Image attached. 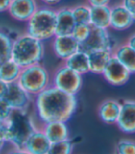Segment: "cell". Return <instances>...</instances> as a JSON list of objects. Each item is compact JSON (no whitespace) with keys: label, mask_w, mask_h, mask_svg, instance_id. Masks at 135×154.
Listing matches in <instances>:
<instances>
[{"label":"cell","mask_w":135,"mask_h":154,"mask_svg":"<svg viewBox=\"0 0 135 154\" xmlns=\"http://www.w3.org/2000/svg\"><path fill=\"white\" fill-rule=\"evenodd\" d=\"M34 113L41 124L54 121L68 122L78 108L77 96L67 94L54 86L33 97Z\"/></svg>","instance_id":"6da1fadb"},{"label":"cell","mask_w":135,"mask_h":154,"mask_svg":"<svg viewBox=\"0 0 135 154\" xmlns=\"http://www.w3.org/2000/svg\"><path fill=\"white\" fill-rule=\"evenodd\" d=\"M45 57L44 42L27 32L16 36L13 40L11 59L21 68L41 63Z\"/></svg>","instance_id":"7a4b0ae2"},{"label":"cell","mask_w":135,"mask_h":154,"mask_svg":"<svg viewBox=\"0 0 135 154\" xmlns=\"http://www.w3.org/2000/svg\"><path fill=\"white\" fill-rule=\"evenodd\" d=\"M4 128L7 143L15 149H23L28 137L38 128L28 111H13Z\"/></svg>","instance_id":"3957f363"},{"label":"cell","mask_w":135,"mask_h":154,"mask_svg":"<svg viewBox=\"0 0 135 154\" xmlns=\"http://www.w3.org/2000/svg\"><path fill=\"white\" fill-rule=\"evenodd\" d=\"M57 9L51 7H39L32 18L27 21L26 32L45 42L56 36Z\"/></svg>","instance_id":"277c9868"},{"label":"cell","mask_w":135,"mask_h":154,"mask_svg":"<svg viewBox=\"0 0 135 154\" xmlns=\"http://www.w3.org/2000/svg\"><path fill=\"white\" fill-rule=\"evenodd\" d=\"M51 73L41 63L21 68L18 79L20 86L34 97L51 86Z\"/></svg>","instance_id":"5b68a950"},{"label":"cell","mask_w":135,"mask_h":154,"mask_svg":"<svg viewBox=\"0 0 135 154\" xmlns=\"http://www.w3.org/2000/svg\"><path fill=\"white\" fill-rule=\"evenodd\" d=\"M51 85L67 94L77 96L83 86V78L65 65H62L52 74Z\"/></svg>","instance_id":"8992f818"},{"label":"cell","mask_w":135,"mask_h":154,"mask_svg":"<svg viewBox=\"0 0 135 154\" xmlns=\"http://www.w3.org/2000/svg\"><path fill=\"white\" fill-rule=\"evenodd\" d=\"M113 40L108 30L99 29L92 27L91 32L87 40L80 45V50L86 53H91L99 50H114Z\"/></svg>","instance_id":"52a82bcc"},{"label":"cell","mask_w":135,"mask_h":154,"mask_svg":"<svg viewBox=\"0 0 135 154\" xmlns=\"http://www.w3.org/2000/svg\"><path fill=\"white\" fill-rule=\"evenodd\" d=\"M5 99L14 111H28L33 102V97L24 91L18 82L8 84Z\"/></svg>","instance_id":"ba28073f"},{"label":"cell","mask_w":135,"mask_h":154,"mask_svg":"<svg viewBox=\"0 0 135 154\" xmlns=\"http://www.w3.org/2000/svg\"><path fill=\"white\" fill-rule=\"evenodd\" d=\"M105 80L114 87H121L130 80L131 74L114 57L107 64L102 74Z\"/></svg>","instance_id":"9c48e42d"},{"label":"cell","mask_w":135,"mask_h":154,"mask_svg":"<svg viewBox=\"0 0 135 154\" xmlns=\"http://www.w3.org/2000/svg\"><path fill=\"white\" fill-rule=\"evenodd\" d=\"M52 48L55 55L65 61L71 55L80 50V44L71 35H56L53 38Z\"/></svg>","instance_id":"30bf717a"},{"label":"cell","mask_w":135,"mask_h":154,"mask_svg":"<svg viewBox=\"0 0 135 154\" xmlns=\"http://www.w3.org/2000/svg\"><path fill=\"white\" fill-rule=\"evenodd\" d=\"M38 8L36 0H11L8 12L15 20L27 22Z\"/></svg>","instance_id":"8fae6325"},{"label":"cell","mask_w":135,"mask_h":154,"mask_svg":"<svg viewBox=\"0 0 135 154\" xmlns=\"http://www.w3.org/2000/svg\"><path fill=\"white\" fill-rule=\"evenodd\" d=\"M116 125L126 134L135 133V100H125L121 103Z\"/></svg>","instance_id":"7c38bea8"},{"label":"cell","mask_w":135,"mask_h":154,"mask_svg":"<svg viewBox=\"0 0 135 154\" xmlns=\"http://www.w3.org/2000/svg\"><path fill=\"white\" fill-rule=\"evenodd\" d=\"M135 20L129 10L122 5L118 4L111 7L110 14V28L115 31H126L130 28Z\"/></svg>","instance_id":"4fadbf2b"},{"label":"cell","mask_w":135,"mask_h":154,"mask_svg":"<svg viewBox=\"0 0 135 154\" xmlns=\"http://www.w3.org/2000/svg\"><path fill=\"white\" fill-rule=\"evenodd\" d=\"M51 142L41 128L35 129L26 140L23 149L30 154H47Z\"/></svg>","instance_id":"5bb4252c"},{"label":"cell","mask_w":135,"mask_h":154,"mask_svg":"<svg viewBox=\"0 0 135 154\" xmlns=\"http://www.w3.org/2000/svg\"><path fill=\"white\" fill-rule=\"evenodd\" d=\"M42 130L51 143H55L70 138V128L67 122L54 121L43 124Z\"/></svg>","instance_id":"9a60e30c"},{"label":"cell","mask_w":135,"mask_h":154,"mask_svg":"<svg viewBox=\"0 0 135 154\" xmlns=\"http://www.w3.org/2000/svg\"><path fill=\"white\" fill-rule=\"evenodd\" d=\"M75 26L71 8L64 7L57 9L56 35H71Z\"/></svg>","instance_id":"2e32d148"},{"label":"cell","mask_w":135,"mask_h":154,"mask_svg":"<svg viewBox=\"0 0 135 154\" xmlns=\"http://www.w3.org/2000/svg\"><path fill=\"white\" fill-rule=\"evenodd\" d=\"M90 73L96 75H102L107 64L113 57L111 50H99L88 54Z\"/></svg>","instance_id":"e0dca14e"},{"label":"cell","mask_w":135,"mask_h":154,"mask_svg":"<svg viewBox=\"0 0 135 154\" xmlns=\"http://www.w3.org/2000/svg\"><path fill=\"white\" fill-rule=\"evenodd\" d=\"M121 103L115 99L103 101L98 107V116L100 119L109 125L116 124L120 113Z\"/></svg>","instance_id":"ac0fdd59"},{"label":"cell","mask_w":135,"mask_h":154,"mask_svg":"<svg viewBox=\"0 0 135 154\" xmlns=\"http://www.w3.org/2000/svg\"><path fill=\"white\" fill-rule=\"evenodd\" d=\"M110 14L111 7L109 5L91 7L90 25L94 28L108 30L110 28Z\"/></svg>","instance_id":"d6986e66"},{"label":"cell","mask_w":135,"mask_h":154,"mask_svg":"<svg viewBox=\"0 0 135 154\" xmlns=\"http://www.w3.org/2000/svg\"><path fill=\"white\" fill-rule=\"evenodd\" d=\"M113 57L124 66L130 74H135V51L127 44H122L115 47Z\"/></svg>","instance_id":"ffe728a7"},{"label":"cell","mask_w":135,"mask_h":154,"mask_svg":"<svg viewBox=\"0 0 135 154\" xmlns=\"http://www.w3.org/2000/svg\"><path fill=\"white\" fill-rule=\"evenodd\" d=\"M64 65L82 76L90 73L88 53L83 50H79L71 55L69 58L64 61Z\"/></svg>","instance_id":"44dd1931"},{"label":"cell","mask_w":135,"mask_h":154,"mask_svg":"<svg viewBox=\"0 0 135 154\" xmlns=\"http://www.w3.org/2000/svg\"><path fill=\"white\" fill-rule=\"evenodd\" d=\"M21 72V67L11 58L0 66V80L7 84L17 82Z\"/></svg>","instance_id":"7402d4cb"},{"label":"cell","mask_w":135,"mask_h":154,"mask_svg":"<svg viewBox=\"0 0 135 154\" xmlns=\"http://www.w3.org/2000/svg\"><path fill=\"white\" fill-rule=\"evenodd\" d=\"M13 38L6 30L0 28V66L11 58Z\"/></svg>","instance_id":"603a6c76"},{"label":"cell","mask_w":135,"mask_h":154,"mask_svg":"<svg viewBox=\"0 0 135 154\" xmlns=\"http://www.w3.org/2000/svg\"><path fill=\"white\" fill-rule=\"evenodd\" d=\"M76 24H90L91 7L88 4H82L71 8Z\"/></svg>","instance_id":"cb8c5ba5"},{"label":"cell","mask_w":135,"mask_h":154,"mask_svg":"<svg viewBox=\"0 0 135 154\" xmlns=\"http://www.w3.org/2000/svg\"><path fill=\"white\" fill-rule=\"evenodd\" d=\"M74 143L71 138L66 140L51 143L47 154H72Z\"/></svg>","instance_id":"d4e9b609"},{"label":"cell","mask_w":135,"mask_h":154,"mask_svg":"<svg viewBox=\"0 0 135 154\" xmlns=\"http://www.w3.org/2000/svg\"><path fill=\"white\" fill-rule=\"evenodd\" d=\"M91 29L92 26L90 24H76L71 35L79 44L82 45L89 37Z\"/></svg>","instance_id":"484cf974"},{"label":"cell","mask_w":135,"mask_h":154,"mask_svg":"<svg viewBox=\"0 0 135 154\" xmlns=\"http://www.w3.org/2000/svg\"><path fill=\"white\" fill-rule=\"evenodd\" d=\"M116 154H135V141L121 139L117 144Z\"/></svg>","instance_id":"4316f807"},{"label":"cell","mask_w":135,"mask_h":154,"mask_svg":"<svg viewBox=\"0 0 135 154\" xmlns=\"http://www.w3.org/2000/svg\"><path fill=\"white\" fill-rule=\"evenodd\" d=\"M13 110L5 99H0V123L5 124L10 117Z\"/></svg>","instance_id":"83f0119b"},{"label":"cell","mask_w":135,"mask_h":154,"mask_svg":"<svg viewBox=\"0 0 135 154\" xmlns=\"http://www.w3.org/2000/svg\"><path fill=\"white\" fill-rule=\"evenodd\" d=\"M122 4L135 20V0H122Z\"/></svg>","instance_id":"f1b7e54d"},{"label":"cell","mask_w":135,"mask_h":154,"mask_svg":"<svg viewBox=\"0 0 135 154\" xmlns=\"http://www.w3.org/2000/svg\"><path fill=\"white\" fill-rule=\"evenodd\" d=\"M6 143H7V141H6V136H5L4 124L0 123V154H1Z\"/></svg>","instance_id":"f546056e"},{"label":"cell","mask_w":135,"mask_h":154,"mask_svg":"<svg viewBox=\"0 0 135 154\" xmlns=\"http://www.w3.org/2000/svg\"><path fill=\"white\" fill-rule=\"evenodd\" d=\"M111 0H87V3L90 7L98 6H108Z\"/></svg>","instance_id":"4dcf8cb0"},{"label":"cell","mask_w":135,"mask_h":154,"mask_svg":"<svg viewBox=\"0 0 135 154\" xmlns=\"http://www.w3.org/2000/svg\"><path fill=\"white\" fill-rule=\"evenodd\" d=\"M11 0H0V13L8 11Z\"/></svg>","instance_id":"1f68e13d"},{"label":"cell","mask_w":135,"mask_h":154,"mask_svg":"<svg viewBox=\"0 0 135 154\" xmlns=\"http://www.w3.org/2000/svg\"><path fill=\"white\" fill-rule=\"evenodd\" d=\"M7 90H8V84L2 80H0V99H3L5 97L7 93Z\"/></svg>","instance_id":"d6a6232c"},{"label":"cell","mask_w":135,"mask_h":154,"mask_svg":"<svg viewBox=\"0 0 135 154\" xmlns=\"http://www.w3.org/2000/svg\"><path fill=\"white\" fill-rule=\"evenodd\" d=\"M7 154H30V153L28 151H26L24 149H15V148H13Z\"/></svg>","instance_id":"836d02e7"},{"label":"cell","mask_w":135,"mask_h":154,"mask_svg":"<svg viewBox=\"0 0 135 154\" xmlns=\"http://www.w3.org/2000/svg\"><path fill=\"white\" fill-rule=\"evenodd\" d=\"M126 44L135 51V32L130 36V38H129V40H128V42Z\"/></svg>","instance_id":"e575fe53"},{"label":"cell","mask_w":135,"mask_h":154,"mask_svg":"<svg viewBox=\"0 0 135 154\" xmlns=\"http://www.w3.org/2000/svg\"><path fill=\"white\" fill-rule=\"evenodd\" d=\"M41 1L47 7H51V6H55L57 4H58L61 0H41Z\"/></svg>","instance_id":"d590c367"}]
</instances>
